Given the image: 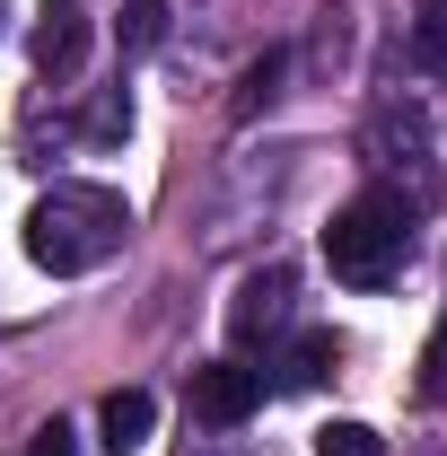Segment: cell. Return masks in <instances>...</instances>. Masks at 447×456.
<instances>
[{"label": "cell", "mask_w": 447, "mask_h": 456, "mask_svg": "<svg viewBox=\"0 0 447 456\" xmlns=\"http://www.w3.org/2000/svg\"><path fill=\"white\" fill-rule=\"evenodd\" d=\"M123 237H132V202L106 193V184H53V193H36V211H27V255L45 264V273H97L106 255H123Z\"/></svg>", "instance_id": "obj_1"}, {"label": "cell", "mask_w": 447, "mask_h": 456, "mask_svg": "<svg viewBox=\"0 0 447 456\" xmlns=\"http://www.w3.org/2000/svg\"><path fill=\"white\" fill-rule=\"evenodd\" d=\"M403 246H412V202L403 193H360V202H342L334 228H325V264H334V281L351 289H386L394 264H403Z\"/></svg>", "instance_id": "obj_2"}, {"label": "cell", "mask_w": 447, "mask_h": 456, "mask_svg": "<svg viewBox=\"0 0 447 456\" xmlns=\"http://www.w3.org/2000/svg\"><path fill=\"white\" fill-rule=\"evenodd\" d=\"M255 403H264V369H246V360H211V369H193V412H202L211 430H237Z\"/></svg>", "instance_id": "obj_3"}, {"label": "cell", "mask_w": 447, "mask_h": 456, "mask_svg": "<svg viewBox=\"0 0 447 456\" xmlns=\"http://www.w3.org/2000/svg\"><path fill=\"white\" fill-rule=\"evenodd\" d=\"M27 45H36V70H53V79L79 70V53H88V9H79V0H45Z\"/></svg>", "instance_id": "obj_4"}, {"label": "cell", "mask_w": 447, "mask_h": 456, "mask_svg": "<svg viewBox=\"0 0 447 456\" xmlns=\"http://www.w3.org/2000/svg\"><path fill=\"white\" fill-rule=\"evenodd\" d=\"M228 325H237V342H264L289 325V273H246L237 281V307H228Z\"/></svg>", "instance_id": "obj_5"}, {"label": "cell", "mask_w": 447, "mask_h": 456, "mask_svg": "<svg viewBox=\"0 0 447 456\" xmlns=\"http://www.w3.org/2000/svg\"><path fill=\"white\" fill-rule=\"evenodd\" d=\"M334 369H342V334L334 325H307V334L280 351V387H325Z\"/></svg>", "instance_id": "obj_6"}, {"label": "cell", "mask_w": 447, "mask_h": 456, "mask_svg": "<svg viewBox=\"0 0 447 456\" xmlns=\"http://www.w3.org/2000/svg\"><path fill=\"white\" fill-rule=\"evenodd\" d=\"M150 421H158V403L141 395V387H114V395L97 403V430H106V448H114V456L141 448V439H150Z\"/></svg>", "instance_id": "obj_7"}, {"label": "cell", "mask_w": 447, "mask_h": 456, "mask_svg": "<svg viewBox=\"0 0 447 456\" xmlns=\"http://www.w3.org/2000/svg\"><path fill=\"white\" fill-rule=\"evenodd\" d=\"M412 61L447 70V0H412Z\"/></svg>", "instance_id": "obj_8"}, {"label": "cell", "mask_w": 447, "mask_h": 456, "mask_svg": "<svg viewBox=\"0 0 447 456\" xmlns=\"http://www.w3.org/2000/svg\"><path fill=\"white\" fill-rule=\"evenodd\" d=\"M167 45V0H132L123 9V53H158Z\"/></svg>", "instance_id": "obj_9"}, {"label": "cell", "mask_w": 447, "mask_h": 456, "mask_svg": "<svg viewBox=\"0 0 447 456\" xmlns=\"http://www.w3.org/2000/svg\"><path fill=\"white\" fill-rule=\"evenodd\" d=\"M316 456H378V430L369 421H325L316 430Z\"/></svg>", "instance_id": "obj_10"}, {"label": "cell", "mask_w": 447, "mask_h": 456, "mask_svg": "<svg viewBox=\"0 0 447 456\" xmlns=\"http://www.w3.org/2000/svg\"><path fill=\"white\" fill-rule=\"evenodd\" d=\"M88 132H97V141H123V132H132V97H123V88H106V97H97V114H88Z\"/></svg>", "instance_id": "obj_11"}, {"label": "cell", "mask_w": 447, "mask_h": 456, "mask_svg": "<svg viewBox=\"0 0 447 456\" xmlns=\"http://www.w3.org/2000/svg\"><path fill=\"white\" fill-rule=\"evenodd\" d=\"M280 70H289V61H280V53H264V61H255V70H246V97H237V106H246V114H255V106H272Z\"/></svg>", "instance_id": "obj_12"}, {"label": "cell", "mask_w": 447, "mask_h": 456, "mask_svg": "<svg viewBox=\"0 0 447 456\" xmlns=\"http://www.w3.org/2000/svg\"><path fill=\"white\" fill-rule=\"evenodd\" d=\"M421 395H447V316L430 334V351H421Z\"/></svg>", "instance_id": "obj_13"}, {"label": "cell", "mask_w": 447, "mask_h": 456, "mask_svg": "<svg viewBox=\"0 0 447 456\" xmlns=\"http://www.w3.org/2000/svg\"><path fill=\"white\" fill-rule=\"evenodd\" d=\"M27 456H79V448H70V430H61V421H45V430H36V448H27Z\"/></svg>", "instance_id": "obj_14"}]
</instances>
